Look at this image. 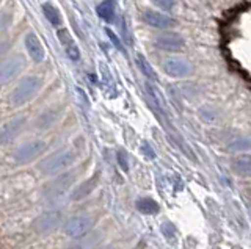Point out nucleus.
I'll return each instance as SVG.
<instances>
[{
  "instance_id": "c756f323",
  "label": "nucleus",
  "mask_w": 251,
  "mask_h": 249,
  "mask_svg": "<svg viewBox=\"0 0 251 249\" xmlns=\"http://www.w3.org/2000/svg\"><path fill=\"white\" fill-rule=\"evenodd\" d=\"M135 249H140V248H135Z\"/></svg>"
},
{
  "instance_id": "cd10ccee",
  "label": "nucleus",
  "mask_w": 251,
  "mask_h": 249,
  "mask_svg": "<svg viewBox=\"0 0 251 249\" xmlns=\"http://www.w3.org/2000/svg\"><path fill=\"white\" fill-rule=\"evenodd\" d=\"M141 149H143V154H145V155H148L149 158H155V152L151 149V146H149L148 143H145V144H143V147H141Z\"/></svg>"
},
{
  "instance_id": "39448f33",
  "label": "nucleus",
  "mask_w": 251,
  "mask_h": 249,
  "mask_svg": "<svg viewBox=\"0 0 251 249\" xmlns=\"http://www.w3.org/2000/svg\"><path fill=\"white\" fill-rule=\"evenodd\" d=\"M27 66V61L22 55H13L10 58H6L0 65V85H6L11 80H14L24 69Z\"/></svg>"
},
{
  "instance_id": "ddd939ff",
  "label": "nucleus",
  "mask_w": 251,
  "mask_h": 249,
  "mask_svg": "<svg viewBox=\"0 0 251 249\" xmlns=\"http://www.w3.org/2000/svg\"><path fill=\"white\" fill-rule=\"evenodd\" d=\"M57 36H58V41L63 45V49H65V52H66V55L71 60H73V61H78V60H80V49H78V45H77L74 38L71 36L69 30L60 28L58 32H57Z\"/></svg>"
},
{
  "instance_id": "5701e85b",
  "label": "nucleus",
  "mask_w": 251,
  "mask_h": 249,
  "mask_svg": "<svg viewBox=\"0 0 251 249\" xmlns=\"http://www.w3.org/2000/svg\"><path fill=\"white\" fill-rule=\"evenodd\" d=\"M11 24H13V14H11V11H2L0 13V35L2 33H5L8 28L11 27Z\"/></svg>"
},
{
  "instance_id": "f257e3e1",
  "label": "nucleus",
  "mask_w": 251,
  "mask_h": 249,
  "mask_svg": "<svg viewBox=\"0 0 251 249\" xmlns=\"http://www.w3.org/2000/svg\"><path fill=\"white\" fill-rule=\"evenodd\" d=\"M43 88V80L36 75H28L16 85V88L11 91V104L14 107H21L24 104L30 102L31 99H35V96L39 92V90Z\"/></svg>"
},
{
  "instance_id": "20e7f679",
  "label": "nucleus",
  "mask_w": 251,
  "mask_h": 249,
  "mask_svg": "<svg viewBox=\"0 0 251 249\" xmlns=\"http://www.w3.org/2000/svg\"><path fill=\"white\" fill-rule=\"evenodd\" d=\"M94 226V220L88 215H77L66 220V223L63 224V232L65 235L71 237V238H80L83 235H86Z\"/></svg>"
},
{
  "instance_id": "c85d7f7f",
  "label": "nucleus",
  "mask_w": 251,
  "mask_h": 249,
  "mask_svg": "<svg viewBox=\"0 0 251 249\" xmlns=\"http://www.w3.org/2000/svg\"><path fill=\"white\" fill-rule=\"evenodd\" d=\"M0 3H2V0H0Z\"/></svg>"
},
{
  "instance_id": "2eb2a0df",
  "label": "nucleus",
  "mask_w": 251,
  "mask_h": 249,
  "mask_svg": "<svg viewBox=\"0 0 251 249\" xmlns=\"http://www.w3.org/2000/svg\"><path fill=\"white\" fill-rule=\"evenodd\" d=\"M98 176H94L91 179H88V181H85L83 183H80L77 186V188L73 191V194H71V199L73 201H80L83 198H86L88 194L96 188V185H98Z\"/></svg>"
},
{
  "instance_id": "7ed1b4c3",
  "label": "nucleus",
  "mask_w": 251,
  "mask_h": 249,
  "mask_svg": "<svg viewBox=\"0 0 251 249\" xmlns=\"http://www.w3.org/2000/svg\"><path fill=\"white\" fill-rule=\"evenodd\" d=\"M74 161H75L74 152H71L69 149H61L58 152L49 155V157H46L44 160H41L38 168L46 176H55L61 173V171L68 169Z\"/></svg>"
},
{
  "instance_id": "9d476101",
  "label": "nucleus",
  "mask_w": 251,
  "mask_h": 249,
  "mask_svg": "<svg viewBox=\"0 0 251 249\" xmlns=\"http://www.w3.org/2000/svg\"><path fill=\"white\" fill-rule=\"evenodd\" d=\"M163 71L165 74H168L176 79H182V77L190 75L193 71V66L190 65V61L185 58H168L163 63Z\"/></svg>"
},
{
  "instance_id": "393cba45",
  "label": "nucleus",
  "mask_w": 251,
  "mask_h": 249,
  "mask_svg": "<svg viewBox=\"0 0 251 249\" xmlns=\"http://www.w3.org/2000/svg\"><path fill=\"white\" fill-rule=\"evenodd\" d=\"M151 2L165 11H170L171 8H175V5H176V0H151Z\"/></svg>"
},
{
  "instance_id": "aec40b11",
  "label": "nucleus",
  "mask_w": 251,
  "mask_h": 249,
  "mask_svg": "<svg viewBox=\"0 0 251 249\" xmlns=\"http://www.w3.org/2000/svg\"><path fill=\"white\" fill-rule=\"evenodd\" d=\"M98 241H99L98 235L96 237H90L88 233H86V235H83L80 238H75L74 245H71L69 249H91L94 245L98 243Z\"/></svg>"
},
{
  "instance_id": "423d86ee",
  "label": "nucleus",
  "mask_w": 251,
  "mask_h": 249,
  "mask_svg": "<svg viewBox=\"0 0 251 249\" xmlns=\"http://www.w3.org/2000/svg\"><path fill=\"white\" fill-rule=\"evenodd\" d=\"M46 143L41 141V139H35V141H28L25 144L19 146L14 152V160L19 165H25V163H30L36 160L39 155H41L46 151Z\"/></svg>"
},
{
  "instance_id": "f03ea898",
  "label": "nucleus",
  "mask_w": 251,
  "mask_h": 249,
  "mask_svg": "<svg viewBox=\"0 0 251 249\" xmlns=\"http://www.w3.org/2000/svg\"><path fill=\"white\" fill-rule=\"evenodd\" d=\"M75 181V174L74 173H63L60 176H57L52 182H49L43 190V196L44 199L49 202V204H57L60 202V199H63L66 196V193L71 190Z\"/></svg>"
},
{
  "instance_id": "dca6fc26",
  "label": "nucleus",
  "mask_w": 251,
  "mask_h": 249,
  "mask_svg": "<svg viewBox=\"0 0 251 249\" xmlns=\"http://www.w3.org/2000/svg\"><path fill=\"white\" fill-rule=\"evenodd\" d=\"M98 16L105 22H113L116 14V0H104L98 5Z\"/></svg>"
},
{
  "instance_id": "a878e982",
  "label": "nucleus",
  "mask_w": 251,
  "mask_h": 249,
  "mask_svg": "<svg viewBox=\"0 0 251 249\" xmlns=\"http://www.w3.org/2000/svg\"><path fill=\"white\" fill-rule=\"evenodd\" d=\"M105 33H107V36L110 38V41H112L113 44H115V47L118 49V50H121V52H124V49H123V45H121V41H120V38H118L113 32H112V30H110V28H107L105 30Z\"/></svg>"
},
{
  "instance_id": "1a4fd4ad",
  "label": "nucleus",
  "mask_w": 251,
  "mask_h": 249,
  "mask_svg": "<svg viewBox=\"0 0 251 249\" xmlns=\"http://www.w3.org/2000/svg\"><path fill=\"white\" fill-rule=\"evenodd\" d=\"M25 122H27V119L24 118V116H19V118L8 121L5 126L0 129V144L13 143L14 139L21 135L22 129L25 127Z\"/></svg>"
},
{
  "instance_id": "f8f14e48",
  "label": "nucleus",
  "mask_w": 251,
  "mask_h": 249,
  "mask_svg": "<svg viewBox=\"0 0 251 249\" xmlns=\"http://www.w3.org/2000/svg\"><path fill=\"white\" fill-rule=\"evenodd\" d=\"M24 44H25V50L28 53V57L35 61V63H41L46 57V52L39 38L33 33V32H28L25 35V40H24Z\"/></svg>"
},
{
  "instance_id": "b1692460",
  "label": "nucleus",
  "mask_w": 251,
  "mask_h": 249,
  "mask_svg": "<svg viewBox=\"0 0 251 249\" xmlns=\"http://www.w3.org/2000/svg\"><path fill=\"white\" fill-rule=\"evenodd\" d=\"M116 160H118V165L121 166V169L124 173H127L129 171V158H127V154H126L123 149H120L116 152Z\"/></svg>"
},
{
  "instance_id": "9b49d317",
  "label": "nucleus",
  "mask_w": 251,
  "mask_h": 249,
  "mask_svg": "<svg viewBox=\"0 0 251 249\" xmlns=\"http://www.w3.org/2000/svg\"><path fill=\"white\" fill-rule=\"evenodd\" d=\"M141 19L143 22H146L148 25H151L154 28H170L176 25V21L167 16V14L154 11V10H146L141 13Z\"/></svg>"
},
{
  "instance_id": "f3484780",
  "label": "nucleus",
  "mask_w": 251,
  "mask_h": 249,
  "mask_svg": "<svg viewBox=\"0 0 251 249\" xmlns=\"http://www.w3.org/2000/svg\"><path fill=\"white\" fill-rule=\"evenodd\" d=\"M41 10H43V13H44L46 19L49 21L52 25H55V27L61 25L63 19H61V14H60V11H58L57 6L52 5V3H43V5H41Z\"/></svg>"
},
{
  "instance_id": "412c9836",
  "label": "nucleus",
  "mask_w": 251,
  "mask_h": 249,
  "mask_svg": "<svg viewBox=\"0 0 251 249\" xmlns=\"http://www.w3.org/2000/svg\"><path fill=\"white\" fill-rule=\"evenodd\" d=\"M135 61H137V66L140 68V71L143 72L148 77V79H157V75L154 72L152 66L149 65V61L143 55H141V53H138V55L135 57Z\"/></svg>"
},
{
  "instance_id": "6e6552de",
  "label": "nucleus",
  "mask_w": 251,
  "mask_h": 249,
  "mask_svg": "<svg viewBox=\"0 0 251 249\" xmlns=\"http://www.w3.org/2000/svg\"><path fill=\"white\" fill-rule=\"evenodd\" d=\"M154 43H155L157 47L165 50V52H179V50H182L184 45H185L184 38L176 32L159 33L155 36Z\"/></svg>"
},
{
  "instance_id": "4468645a",
  "label": "nucleus",
  "mask_w": 251,
  "mask_h": 249,
  "mask_svg": "<svg viewBox=\"0 0 251 249\" xmlns=\"http://www.w3.org/2000/svg\"><path fill=\"white\" fill-rule=\"evenodd\" d=\"M61 114H63L61 108H49V110H46L43 114L38 116L35 126L38 129H49L61 118Z\"/></svg>"
},
{
  "instance_id": "bb28decb",
  "label": "nucleus",
  "mask_w": 251,
  "mask_h": 249,
  "mask_svg": "<svg viewBox=\"0 0 251 249\" xmlns=\"http://www.w3.org/2000/svg\"><path fill=\"white\" fill-rule=\"evenodd\" d=\"M250 161H251V158H240V160H237V163H235V166H237L240 171H247L251 168Z\"/></svg>"
},
{
  "instance_id": "6ab92c4d",
  "label": "nucleus",
  "mask_w": 251,
  "mask_h": 249,
  "mask_svg": "<svg viewBox=\"0 0 251 249\" xmlns=\"http://www.w3.org/2000/svg\"><path fill=\"white\" fill-rule=\"evenodd\" d=\"M227 149L231 152H247L251 151V139L247 136H237L227 143Z\"/></svg>"
},
{
  "instance_id": "a211bd4d",
  "label": "nucleus",
  "mask_w": 251,
  "mask_h": 249,
  "mask_svg": "<svg viewBox=\"0 0 251 249\" xmlns=\"http://www.w3.org/2000/svg\"><path fill=\"white\" fill-rule=\"evenodd\" d=\"M137 210L141 213H145V215H155V213H159V204L151 199V198H141L137 201Z\"/></svg>"
},
{
  "instance_id": "0eeeda50",
  "label": "nucleus",
  "mask_w": 251,
  "mask_h": 249,
  "mask_svg": "<svg viewBox=\"0 0 251 249\" xmlns=\"http://www.w3.org/2000/svg\"><path fill=\"white\" fill-rule=\"evenodd\" d=\"M63 221V213L60 210H49L43 215H39L33 221V230L38 233H49L55 230Z\"/></svg>"
},
{
  "instance_id": "4be33fe9",
  "label": "nucleus",
  "mask_w": 251,
  "mask_h": 249,
  "mask_svg": "<svg viewBox=\"0 0 251 249\" xmlns=\"http://www.w3.org/2000/svg\"><path fill=\"white\" fill-rule=\"evenodd\" d=\"M146 90H148V92H149V96H151L152 99H154V102H155V105L157 107H160V110H163L165 108V102H163V99H162V94H160V91L157 90L152 83H146Z\"/></svg>"
}]
</instances>
